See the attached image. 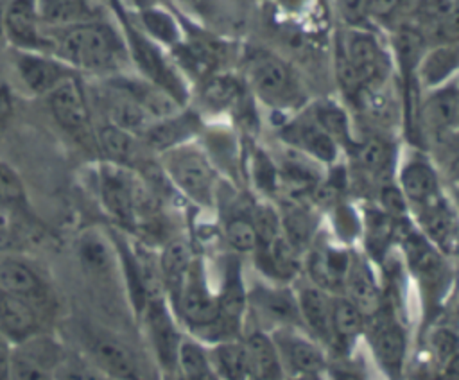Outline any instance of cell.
Returning <instances> with one entry per match:
<instances>
[{
    "label": "cell",
    "instance_id": "cell-42",
    "mask_svg": "<svg viewBox=\"0 0 459 380\" xmlns=\"http://www.w3.org/2000/svg\"><path fill=\"white\" fill-rule=\"evenodd\" d=\"M95 138H97L99 149L106 156V161L131 168L133 161L138 156V145H140L138 136H134L109 122H104L102 125L97 127Z\"/></svg>",
    "mask_w": 459,
    "mask_h": 380
},
{
    "label": "cell",
    "instance_id": "cell-31",
    "mask_svg": "<svg viewBox=\"0 0 459 380\" xmlns=\"http://www.w3.org/2000/svg\"><path fill=\"white\" fill-rule=\"evenodd\" d=\"M217 303L221 319L237 333H240L247 310V290L244 285L240 262L235 258L228 260L224 267V278L217 292Z\"/></svg>",
    "mask_w": 459,
    "mask_h": 380
},
{
    "label": "cell",
    "instance_id": "cell-2",
    "mask_svg": "<svg viewBox=\"0 0 459 380\" xmlns=\"http://www.w3.org/2000/svg\"><path fill=\"white\" fill-rule=\"evenodd\" d=\"M242 81L264 106L290 113L307 106V90L296 68L265 47L247 45L240 56Z\"/></svg>",
    "mask_w": 459,
    "mask_h": 380
},
{
    "label": "cell",
    "instance_id": "cell-30",
    "mask_svg": "<svg viewBox=\"0 0 459 380\" xmlns=\"http://www.w3.org/2000/svg\"><path fill=\"white\" fill-rule=\"evenodd\" d=\"M253 255L256 256V267L273 281L285 283L294 280L303 267V255H299L283 235L267 244H258Z\"/></svg>",
    "mask_w": 459,
    "mask_h": 380
},
{
    "label": "cell",
    "instance_id": "cell-54",
    "mask_svg": "<svg viewBox=\"0 0 459 380\" xmlns=\"http://www.w3.org/2000/svg\"><path fill=\"white\" fill-rule=\"evenodd\" d=\"M326 376H328V380H364V376L355 369H348V367H332L330 369V366L326 369Z\"/></svg>",
    "mask_w": 459,
    "mask_h": 380
},
{
    "label": "cell",
    "instance_id": "cell-37",
    "mask_svg": "<svg viewBox=\"0 0 459 380\" xmlns=\"http://www.w3.org/2000/svg\"><path fill=\"white\" fill-rule=\"evenodd\" d=\"M134 22L158 45H161L163 48H169V52L183 41V30L172 9H165L151 4L138 5Z\"/></svg>",
    "mask_w": 459,
    "mask_h": 380
},
{
    "label": "cell",
    "instance_id": "cell-51",
    "mask_svg": "<svg viewBox=\"0 0 459 380\" xmlns=\"http://www.w3.org/2000/svg\"><path fill=\"white\" fill-rule=\"evenodd\" d=\"M13 344L0 333V380H9Z\"/></svg>",
    "mask_w": 459,
    "mask_h": 380
},
{
    "label": "cell",
    "instance_id": "cell-25",
    "mask_svg": "<svg viewBox=\"0 0 459 380\" xmlns=\"http://www.w3.org/2000/svg\"><path fill=\"white\" fill-rule=\"evenodd\" d=\"M301 328L323 346L332 344V328H330V310H332V294L316 287L303 285L294 292Z\"/></svg>",
    "mask_w": 459,
    "mask_h": 380
},
{
    "label": "cell",
    "instance_id": "cell-44",
    "mask_svg": "<svg viewBox=\"0 0 459 380\" xmlns=\"http://www.w3.org/2000/svg\"><path fill=\"white\" fill-rule=\"evenodd\" d=\"M412 0H366L371 25L382 27L387 32L407 18Z\"/></svg>",
    "mask_w": 459,
    "mask_h": 380
},
{
    "label": "cell",
    "instance_id": "cell-5",
    "mask_svg": "<svg viewBox=\"0 0 459 380\" xmlns=\"http://www.w3.org/2000/svg\"><path fill=\"white\" fill-rule=\"evenodd\" d=\"M97 190L104 210L127 228L138 226L152 212L151 192L129 167L102 161L97 168Z\"/></svg>",
    "mask_w": 459,
    "mask_h": 380
},
{
    "label": "cell",
    "instance_id": "cell-36",
    "mask_svg": "<svg viewBox=\"0 0 459 380\" xmlns=\"http://www.w3.org/2000/svg\"><path fill=\"white\" fill-rule=\"evenodd\" d=\"M43 29L66 27L99 20L100 7L93 0H36Z\"/></svg>",
    "mask_w": 459,
    "mask_h": 380
},
{
    "label": "cell",
    "instance_id": "cell-14",
    "mask_svg": "<svg viewBox=\"0 0 459 380\" xmlns=\"http://www.w3.org/2000/svg\"><path fill=\"white\" fill-rule=\"evenodd\" d=\"M47 102L54 120L68 134L75 138H84L91 131V117L88 108V99L81 79L72 75L57 84L48 95Z\"/></svg>",
    "mask_w": 459,
    "mask_h": 380
},
{
    "label": "cell",
    "instance_id": "cell-18",
    "mask_svg": "<svg viewBox=\"0 0 459 380\" xmlns=\"http://www.w3.org/2000/svg\"><path fill=\"white\" fill-rule=\"evenodd\" d=\"M165 299L167 298L149 299L142 312L145 315L149 339L160 367L169 375H176V357L183 335L178 332L176 321L172 319Z\"/></svg>",
    "mask_w": 459,
    "mask_h": 380
},
{
    "label": "cell",
    "instance_id": "cell-48",
    "mask_svg": "<svg viewBox=\"0 0 459 380\" xmlns=\"http://www.w3.org/2000/svg\"><path fill=\"white\" fill-rule=\"evenodd\" d=\"M56 380H113V378L99 371L88 360L65 357L56 371Z\"/></svg>",
    "mask_w": 459,
    "mask_h": 380
},
{
    "label": "cell",
    "instance_id": "cell-41",
    "mask_svg": "<svg viewBox=\"0 0 459 380\" xmlns=\"http://www.w3.org/2000/svg\"><path fill=\"white\" fill-rule=\"evenodd\" d=\"M308 113L317 122V125L335 140V143L342 147H353L357 142L353 140L351 120L342 104L332 99H321L308 108Z\"/></svg>",
    "mask_w": 459,
    "mask_h": 380
},
{
    "label": "cell",
    "instance_id": "cell-4",
    "mask_svg": "<svg viewBox=\"0 0 459 380\" xmlns=\"http://www.w3.org/2000/svg\"><path fill=\"white\" fill-rule=\"evenodd\" d=\"M169 183L190 203L212 208L217 199V170L208 152L195 142L158 154Z\"/></svg>",
    "mask_w": 459,
    "mask_h": 380
},
{
    "label": "cell",
    "instance_id": "cell-40",
    "mask_svg": "<svg viewBox=\"0 0 459 380\" xmlns=\"http://www.w3.org/2000/svg\"><path fill=\"white\" fill-rule=\"evenodd\" d=\"M210 364L221 380H251L247 353L242 339L221 341L206 346Z\"/></svg>",
    "mask_w": 459,
    "mask_h": 380
},
{
    "label": "cell",
    "instance_id": "cell-24",
    "mask_svg": "<svg viewBox=\"0 0 459 380\" xmlns=\"http://www.w3.org/2000/svg\"><path fill=\"white\" fill-rule=\"evenodd\" d=\"M106 81L115 88L122 90L124 93H127L134 102H138L152 120L170 117L181 111L183 108H186V106H181L170 93H167L165 90H161L160 86L152 84L151 81L140 75H126L122 72V73L106 77Z\"/></svg>",
    "mask_w": 459,
    "mask_h": 380
},
{
    "label": "cell",
    "instance_id": "cell-7",
    "mask_svg": "<svg viewBox=\"0 0 459 380\" xmlns=\"http://www.w3.org/2000/svg\"><path fill=\"white\" fill-rule=\"evenodd\" d=\"M420 133L436 147L454 149L459 127V90L457 79L427 91L418 111Z\"/></svg>",
    "mask_w": 459,
    "mask_h": 380
},
{
    "label": "cell",
    "instance_id": "cell-52",
    "mask_svg": "<svg viewBox=\"0 0 459 380\" xmlns=\"http://www.w3.org/2000/svg\"><path fill=\"white\" fill-rule=\"evenodd\" d=\"M13 115V95L5 84H0V129L5 127Z\"/></svg>",
    "mask_w": 459,
    "mask_h": 380
},
{
    "label": "cell",
    "instance_id": "cell-46",
    "mask_svg": "<svg viewBox=\"0 0 459 380\" xmlns=\"http://www.w3.org/2000/svg\"><path fill=\"white\" fill-rule=\"evenodd\" d=\"M249 217L256 229L258 244H267L281 235L280 212L271 203H258Z\"/></svg>",
    "mask_w": 459,
    "mask_h": 380
},
{
    "label": "cell",
    "instance_id": "cell-55",
    "mask_svg": "<svg viewBox=\"0 0 459 380\" xmlns=\"http://www.w3.org/2000/svg\"><path fill=\"white\" fill-rule=\"evenodd\" d=\"M283 380H328L326 373H316V375H299V376H285Z\"/></svg>",
    "mask_w": 459,
    "mask_h": 380
},
{
    "label": "cell",
    "instance_id": "cell-43",
    "mask_svg": "<svg viewBox=\"0 0 459 380\" xmlns=\"http://www.w3.org/2000/svg\"><path fill=\"white\" fill-rule=\"evenodd\" d=\"M353 149L360 170L371 177L385 176L387 168H391L394 161V149L391 142L382 136H369L362 142H357Z\"/></svg>",
    "mask_w": 459,
    "mask_h": 380
},
{
    "label": "cell",
    "instance_id": "cell-27",
    "mask_svg": "<svg viewBox=\"0 0 459 380\" xmlns=\"http://www.w3.org/2000/svg\"><path fill=\"white\" fill-rule=\"evenodd\" d=\"M199 100L212 113H230L240 109L244 100L251 95L242 81L228 72H213L197 81Z\"/></svg>",
    "mask_w": 459,
    "mask_h": 380
},
{
    "label": "cell",
    "instance_id": "cell-56",
    "mask_svg": "<svg viewBox=\"0 0 459 380\" xmlns=\"http://www.w3.org/2000/svg\"><path fill=\"white\" fill-rule=\"evenodd\" d=\"M190 380H221V378H219V375L213 369H210V371H206V373H203V375H199L195 378H190Z\"/></svg>",
    "mask_w": 459,
    "mask_h": 380
},
{
    "label": "cell",
    "instance_id": "cell-3",
    "mask_svg": "<svg viewBox=\"0 0 459 380\" xmlns=\"http://www.w3.org/2000/svg\"><path fill=\"white\" fill-rule=\"evenodd\" d=\"M109 4L120 25L129 63L134 65L138 75L170 93L181 106H186L190 90L172 57L140 29V25L129 16L122 0H109Z\"/></svg>",
    "mask_w": 459,
    "mask_h": 380
},
{
    "label": "cell",
    "instance_id": "cell-33",
    "mask_svg": "<svg viewBox=\"0 0 459 380\" xmlns=\"http://www.w3.org/2000/svg\"><path fill=\"white\" fill-rule=\"evenodd\" d=\"M251 380H283V367L269 332L256 328L244 339Z\"/></svg>",
    "mask_w": 459,
    "mask_h": 380
},
{
    "label": "cell",
    "instance_id": "cell-11",
    "mask_svg": "<svg viewBox=\"0 0 459 380\" xmlns=\"http://www.w3.org/2000/svg\"><path fill=\"white\" fill-rule=\"evenodd\" d=\"M65 358L61 344L45 332L13 346L9 380H56Z\"/></svg>",
    "mask_w": 459,
    "mask_h": 380
},
{
    "label": "cell",
    "instance_id": "cell-39",
    "mask_svg": "<svg viewBox=\"0 0 459 380\" xmlns=\"http://www.w3.org/2000/svg\"><path fill=\"white\" fill-rule=\"evenodd\" d=\"M366 317L362 315V312L344 294H332V344H337L342 350L351 348L362 335Z\"/></svg>",
    "mask_w": 459,
    "mask_h": 380
},
{
    "label": "cell",
    "instance_id": "cell-12",
    "mask_svg": "<svg viewBox=\"0 0 459 380\" xmlns=\"http://www.w3.org/2000/svg\"><path fill=\"white\" fill-rule=\"evenodd\" d=\"M280 138L289 149L301 152L319 165H333L341 154V147L317 125L307 106L281 125Z\"/></svg>",
    "mask_w": 459,
    "mask_h": 380
},
{
    "label": "cell",
    "instance_id": "cell-6",
    "mask_svg": "<svg viewBox=\"0 0 459 380\" xmlns=\"http://www.w3.org/2000/svg\"><path fill=\"white\" fill-rule=\"evenodd\" d=\"M337 45L362 86L387 84L393 73L389 47L375 29H344Z\"/></svg>",
    "mask_w": 459,
    "mask_h": 380
},
{
    "label": "cell",
    "instance_id": "cell-29",
    "mask_svg": "<svg viewBox=\"0 0 459 380\" xmlns=\"http://www.w3.org/2000/svg\"><path fill=\"white\" fill-rule=\"evenodd\" d=\"M457 68H459L457 43L432 45L423 52L416 66V79L421 90L430 91L454 81Z\"/></svg>",
    "mask_w": 459,
    "mask_h": 380
},
{
    "label": "cell",
    "instance_id": "cell-57",
    "mask_svg": "<svg viewBox=\"0 0 459 380\" xmlns=\"http://www.w3.org/2000/svg\"><path fill=\"white\" fill-rule=\"evenodd\" d=\"M4 5L5 0H0V41L4 39Z\"/></svg>",
    "mask_w": 459,
    "mask_h": 380
},
{
    "label": "cell",
    "instance_id": "cell-8",
    "mask_svg": "<svg viewBox=\"0 0 459 380\" xmlns=\"http://www.w3.org/2000/svg\"><path fill=\"white\" fill-rule=\"evenodd\" d=\"M305 255L310 283L328 294H342L355 253H351L346 244L330 240L328 237L323 238L321 233H317Z\"/></svg>",
    "mask_w": 459,
    "mask_h": 380
},
{
    "label": "cell",
    "instance_id": "cell-26",
    "mask_svg": "<svg viewBox=\"0 0 459 380\" xmlns=\"http://www.w3.org/2000/svg\"><path fill=\"white\" fill-rule=\"evenodd\" d=\"M0 292L25 298L41 307L48 298V289L41 274L25 260L13 255H0Z\"/></svg>",
    "mask_w": 459,
    "mask_h": 380
},
{
    "label": "cell",
    "instance_id": "cell-32",
    "mask_svg": "<svg viewBox=\"0 0 459 380\" xmlns=\"http://www.w3.org/2000/svg\"><path fill=\"white\" fill-rule=\"evenodd\" d=\"M360 312L364 317L377 315L382 305V292L369 263L357 255L353 256V263L344 285L342 292Z\"/></svg>",
    "mask_w": 459,
    "mask_h": 380
},
{
    "label": "cell",
    "instance_id": "cell-28",
    "mask_svg": "<svg viewBox=\"0 0 459 380\" xmlns=\"http://www.w3.org/2000/svg\"><path fill=\"white\" fill-rule=\"evenodd\" d=\"M194 260L195 258L192 255V247L185 238L169 240L158 255L160 280L163 294L170 299V305H174V301L178 299Z\"/></svg>",
    "mask_w": 459,
    "mask_h": 380
},
{
    "label": "cell",
    "instance_id": "cell-16",
    "mask_svg": "<svg viewBox=\"0 0 459 380\" xmlns=\"http://www.w3.org/2000/svg\"><path fill=\"white\" fill-rule=\"evenodd\" d=\"M13 65L18 79L32 95L47 97L65 79L77 75V72L52 54L14 50Z\"/></svg>",
    "mask_w": 459,
    "mask_h": 380
},
{
    "label": "cell",
    "instance_id": "cell-19",
    "mask_svg": "<svg viewBox=\"0 0 459 380\" xmlns=\"http://www.w3.org/2000/svg\"><path fill=\"white\" fill-rule=\"evenodd\" d=\"M369 348L378 369L385 375V378L402 380L409 351V337L405 328L394 319L377 323L369 335Z\"/></svg>",
    "mask_w": 459,
    "mask_h": 380
},
{
    "label": "cell",
    "instance_id": "cell-17",
    "mask_svg": "<svg viewBox=\"0 0 459 380\" xmlns=\"http://www.w3.org/2000/svg\"><path fill=\"white\" fill-rule=\"evenodd\" d=\"M396 185L407 201L409 212H414L443 195V186L436 167L420 152L402 161Z\"/></svg>",
    "mask_w": 459,
    "mask_h": 380
},
{
    "label": "cell",
    "instance_id": "cell-22",
    "mask_svg": "<svg viewBox=\"0 0 459 380\" xmlns=\"http://www.w3.org/2000/svg\"><path fill=\"white\" fill-rule=\"evenodd\" d=\"M43 332L41 307L25 298L0 292V333L13 346H18Z\"/></svg>",
    "mask_w": 459,
    "mask_h": 380
},
{
    "label": "cell",
    "instance_id": "cell-10",
    "mask_svg": "<svg viewBox=\"0 0 459 380\" xmlns=\"http://www.w3.org/2000/svg\"><path fill=\"white\" fill-rule=\"evenodd\" d=\"M84 350L86 360L113 380H147L134 350L117 335L90 330L84 337Z\"/></svg>",
    "mask_w": 459,
    "mask_h": 380
},
{
    "label": "cell",
    "instance_id": "cell-34",
    "mask_svg": "<svg viewBox=\"0 0 459 380\" xmlns=\"http://www.w3.org/2000/svg\"><path fill=\"white\" fill-rule=\"evenodd\" d=\"M278 212L281 222V235L299 255H305L316 235L319 233L316 213L307 203L292 199H289V204H285Z\"/></svg>",
    "mask_w": 459,
    "mask_h": 380
},
{
    "label": "cell",
    "instance_id": "cell-38",
    "mask_svg": "<svg viewBox=\"0 0 459 380\" xmlns=\"http://www.w3.org/2000/svg\"><path fill=\"white\" fill-rule=\"evenodd\" d=\"M77 256L82 269L97 278L108 276L118 260L115 244L97 229H88L79 237Z\"/></svg>",
    "mask_w": 459,
    "mask_h": 380
},
{
    "label": "cell",
    "instance_id": "cell-9",
    "mask_svg": "<svg viewBox=\"0 0 459 380\" xmlns=\"http://www.w3.org/2000/svg\"><path fill=\"white\" fill-rule=\"evenodd\" d=\"M269 335L276 346L285 376L326 373L328 358L325 346L299 326L273 328Z\"/></svg>",
    "mask_w": 459,
    "mask_h": 380
},
{
    "label": "cell",
    "instance_id": "cell-49",
    "mask_svg": "<svg viewBox=\"0 0 459 380\" xmlns=\"http://www.w3.org/2000/svg\"><path fill=\"white\" fill-rule=\"evenodd\" d=\"M378 204L380 210L389 217V219H405L409 215V206L407 201L403 197V194L400 192L396 183H387L384 181L380 185L378 190Z\"/></svg>",
    "mask_w": 459,
    "mask_h": 380
},
{
    "label": "cell",
    "instance_id": "cell-45",
    "mask_svg": "<svg viewBox=\"0 0 459 380\" xmlns=\"http://www.w3.org/2000/svg\"><path fill=\"white\" fill-rule=\"evenodd\" d=\"M224 237L228 246L240 255H247V253L253 255L258 246V235L251 217H244V215L231 217L224 226Z\"/></svg>",
    "mask_w": 459,
    "mask_h": 380
},
{
    "label": "cell",
    "instance_id": "cell-23",
    "mask_svg": "<svg viewBox=\"0 0 459 380\" xmlns=\"http://www.w3.org/2000/svg\"><path fill=\"white\" fill-rule=\"evenodd\" d=\"M247 307H253V310L258 314V317L271 323L273 328H280V326H299L301 328L296 296L290 289H287L283 285H256V287H253L251 290H247Z\"/></svg>",
    "mask_w": 459,
    "mask_h": 380
},
{
    "label": "cell",
    "instance_id": "cell-1",
    "mask_svg": "<svg viewBox=\"0 0 459 380\" xmlns=\"http://www.w3.org/2000/svg\"><path fill=\"white\" fill-rule=\"evenodd\" d=\"M43 32L50 41V54L74 72L111 77L122 73L129 63L122 32L102 18Z\"/></svg>",
    "mask_w": 459,
    "mask_h": 380
},
{
    "label": "cell",
    "instance_id": "cell-20",
    "mask_svg": "<svg viewBox=\"0 0 459 380\" xmlns=\"http://www.w3.org/2000/svg\"><path fill=\"white\" fill-rule=\"evenodd\" d=\"M203 131V122L201 117L188 109L183 108L181 111L154 120L140 136V142L151 149L156 154L167 152L174 147H179L188 142H195V138Z\"/></svg>",
    "mask_w": 459,
    "mask_h": 380
},
{
    "label": "cell",
    "instance_id": "cell-15",
    "mask_svg": "<svg viewBox=\"0 0 459 380\" xmlns=\"http://www.w3.org/2000/svg\"><path fill=\"white\" fill-rule=\"evenodd\" d=\"M405 20L423 34L429 47L457 43L455 0H412Z\"/></svg>",
    "mask_w": 459,
    "mask_h": 380
},
{
    "label": "cell",
    "instance_id": "cell-58",
    "mask_svg": "<svg viewBox=\"0 0 459 380\" xmlns=\"http://www.w3.org/2000/svg\"><path fill=\"white\" fill-rule=\"evenodd\" d=\"M5 201H7V197H5V194H4V188H2V185H0V208H4Z\"/></svg>",
    "mask_w": 459,
    "mask_h": 380
},
{
    "label": "cell",
    "instance_id": "cell-47",
    "mask_svg": "<svg viewBox=\"0 0 459 380\" xmlns=\"http://www.w3.org/2000/svg\"><path fill=\"white\" fill-rule=\"evenodd\" d=\"M253 176L256 186L265 194H274L280 188L278 167L262 149H256V152L253 154Z\"/></svg>",
    "mask_w": 459,
    "mask_h": 380
},
{
    "label": "cell",
    "instance_id": "cell-53",
    "mask_svg": "<svg viewBox=\"0 0 459 380\" xmlns=\"http://www.w3.org/2000/svg\"><path fill=\"white\" fill-rule=\"evenodd\" d=\"M13 240V229L9 222V215L5 213V208H0V255L7 251Z\"/></svg>",
    "mask_w": 459,
    "mask_h": 380
},
{
    "label": "cell",
    "instance_id": "cell-13",
    "mask_svg": "<svg viewBox=\"0 0 459 380\" xmlns=\"http://www.w3.org/2000/svg\"><path fill=\"white\" fill-rule=\"evenodd\" d=\"M4 39L14 50L50 54V41L43 32L36 0H5Z\"/></svg>",
    "mask_w": 459,
    "mask_h": 380
},
{
    "label": "cell",
    "instance_id": "cell-50",
    "mask_svg": "<svg viewBox=\"0 0 459 380\" xmlns=\"http://www.w3.org/2000/svg\"><path fill=\"white\" fill-rule=\"evenodd\" d=\"M335 7L346 29H375L368 16L366 0H335Z\"/></svg>",
    "mask_w": 459,
    "mask_h": 380
},
{
    "label": "cell",
    "instance_id": "cell-35",
    "mask_svg": "<svg viewBox=\"0 0 459 380\" xmlns=\"http://www.w3.org/2000/svg\"><path fill=\"white\" fill-rule=\"evenodd\" d=\"M104 106H106V115H108L109 124L117 125L138 138L154 122L138 102H134L127 93H124L122 90L115 88L109 82L106 84Z\"/></svg>",
    "mask_w": 459,
    "mask_h": 380
},
{
    "label": "cell",
    "instance_id": "cell-21",
    "mask_svg": "<svg viewBox=\"0 0 459 380\" xmlns=\"http://www.w3.org/2000/svg\"><path fill=\"white\" fill-rule=\"evenodd\" d=\"M420 235L430 242L441 255H454L457 244L455 210L443 194L436 201L412 212Z\"/></svg>",
    "mask_w": 459,
    "mask_h": 380
}]
</instances>
